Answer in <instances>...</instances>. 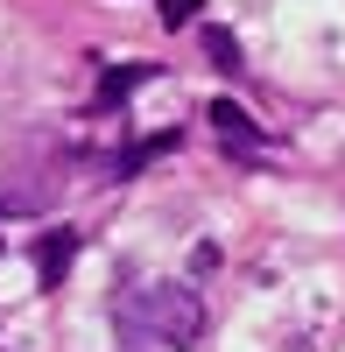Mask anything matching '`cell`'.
<instances>
[{"instance_id":"cell-1","label":"cell","mask_w":345,"mask_h":352,"mask_svg":"<svg viewBox=\"0 0 345 352\" xmlns=\"http://www.w3.org/2000/svg\"><path fill=\"white\" fill-rule=\"evenodd\" d=\"M120 324H127L134 338L197 345V331H205V303H197L190 282H155V289H134V303L120 310Z\"/></svg>"},{"instance_id":"cell-2","label":"cell","mask_w":345,"mask_h":352,"mask_svg":"<svg viewBox=\"0 0 345 352\" xmlns=\"http://www.w3.org/2000/svg\"><path fill=\"white\" fill-rule=\"evenodd\" d=\"M212 127H219V141H225L233 155H261V127H254L233 99H212Z\"/></svg>"},{"instance_id":"cell-3","label":"cell","mask_w":345,"mask_h":352,"mask_svg":"<svg viewBox=\"0 0 345 352\" xmlns=\"http://www.w3.org/2000/svg\"><path fill=\"white\" fill-rule=\"evenodd\" d=\"M71 254H78V232H71V226H56V232H43V247H36V275H43V282H64V268H71Z\"/></svg>"},{"instance_id":"cell-4","label":"cell","mask_w":345,"mask_h":352,"mask_svg":"<svg viewBox=\"0 0 345 352\" xmlns=\"http://www.w3.org/2000/svg\"><path fill=\"white\" fill-rule=\"evenodd\" d=\"M141 78H148V64H127V71H113V78H106V92H99V106H120V99L134 92Z\"/></svg>"},{"instance_id":"cell-5","label":"cell","mask_w":345,"mask_h":352,"mask_svg":"<svg viewBox=\"0 0 345 352\" xmlns=\"http://www.w3.org/2000/svg\"><path fill=\"white\" fill-rule=\"evenodd\" d=\"M205 50H212L219 71H240V50H233V36H225V28H205Z\"/></svg>"},{"instance_id":"cell-6","label":"cell","mask_w":345,"mask_h":352,"mask_svg":"<svg viewBox=\"0 0 345 352\" xmlns=\"http://www.w3.org/2000/svg\"><path fill=\"white\" fill-rule=\"evenodd\" d=\"M190 14H197V0H162V28H190Z\"/></svg>"}]
</instances>
